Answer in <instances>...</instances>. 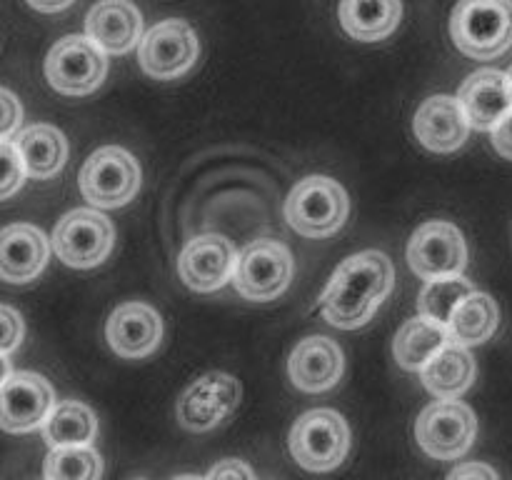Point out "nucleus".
<instances>
[{"mask_svg":"<svg viewBox=\"0 0 512 480\" xmlns=\"http://www.w3.org/2000/svg\"><path fill=\"white\" fill-rule=\"evenodd\" d=\"M450 33L468 58H498L512 45V0H460Z\"/></svg>","mask_w":512,"mask_h":480,"instance_id":"obj_2","label":"nucleus"},{"mask_svg":"<svg viewBox=\"0 0 512 480\" xmlns=\"http://www.w3.org/2000/svg\"><path fill=\"white\" fill-rule=\"evenodd\" d=\"M3 168H5L3 198H10V195L20 188V183H23V175L28 173V170H25L23 155H20L18 145H15L10 138L3 140Z\"/></svg>","mask_w":512,"mask_h":480,"instance_id":"obj_29","label":"nucleus"},{"mask_svg":"<svg viewBox=\"0 0 512 480\" xmlns=\"http://www.w3.org/2000/svg\"><path fill=\"white\" fill-rule=\"evenodd\" d=\"M348 445L350 433L343 415L328 408L308 410L290 430V453L303 468L315 473L338 468L348 455Z\"/></svg>","mask_w":512,"mask_h":480,"instance_id":"obj_5","label":"nucleus"},{"mask_svg":"<svg viewBox=\"0 0 512 480\" xmlns=\"http://www.w3.org/2000/svg\"><path fill=\"white\" fill-rule=\"evenodd\" d=\"M293 278V255L280 240L260 238L253 240L243 253L238 255L233 283L243 298L275 300L285 293Z\"/></svg>","mask_w":512,"mask_h":480,"instance_id":"obj_6","label":"nucleus"},{"mask_svg":"<svg viewBox=\"0 0 512 480\" xmlns=\"http://www.w3.org/2000/svg\"><path fill=\"white\" fill-rule=\"evenodd\" d=\"M508 75H510V85H512V68H510V73H508Z\"/></svg>","mask_w":512,"mask_h":480,"instance_id":"obj_36","label":"nucleus"},{"mask_svg":"<svg viewBox=\"0 0 512 480\" xmlns=\"http://www.w3.org/2000/svg\"><path fill=\"white\" fill-rule=\"evenodd\" d=\"M408 260L415 275L423 280L463 275L468 263V248L458 225L448 220H430L420 225L408 245Z\"/></svg>","mask_w":512,"mask_h":480,"instance_id":"obj_10","label":"nucleus"},{"mask_svg":"<svg viewBox=\"0 0 512 480\" xmlns=\"http://www.w3.org/2000/svg\"><path fill=\"white\" fill-rule=\"evenodd\" d=\"M108 343L120 358H145L163 340V320L145 303H123L108 318Z\"/></svg>","mask_w":512,"mask_h":480,"instance_id":"obj_15","label":"nucleus"},{"mask_svg":"<svg viewBox=\"0 0 512 480\" xmlns=\"http://www.w3.org/2000/svg\"><path fill=\"white\" fill-rule=\"evenodd\" d=\"M140 165L128 150L105 145L85 160L80 170V193L95 208H120L140 190Z\"/></svg>","mask_w":512,"mask_h":480,"instance_id":"obj_4","label":"nucleus"},{"mask_svg":"<svg viewBox=\"0 0 512 480\" xmlns=\"http://www.w3.org/2000/svg\"><path fill=\"white\" fill-rule=\"evenodd\" d=\"M450 330L445 323L420 313L410 318L395 335V358L405 370H423L435 353L450 343Z\"/></svg>","mask_w":512,"mask_h":480,"instance_id":"obj_23","label":"nucleus"},{"mask_svg":"<svg viewBox=\"0 0 512 480\" xmlns=\"http://www.w3.org/2000/svg\"><path fill=\"white\" fill-rule=\"evenodd\" d=\"M425 388L443 400H455L470 388L475 378V360L468 353V345L450 340L440 353H435L420 370Z\"/></svg>","mask_w":512,"mask_h":480,"instance_id":"obj_21","label":"nucleus"},{"mask_svg":"<svg viewBox=\"0 0 512 480\" xmlns=\"http://www.w3.org/2000/svg\"><path fill=\"white\" fill-rule=\"evenodd\" d=\"M20 155H23L25 170L30 178H53L65 163L68 155V145H65V135L60 133L55 125H30L23 133L15 138Z\"/></svg>","mask_w":512,"mask_h":480,"instance_id":"obj_24","label":"nucleus"},{"mask_svg":"<svg viewBox=\"0 0 512 480\" xmlns=\"http://www.w3.org/2000/svg\"><path fill=\"white\" fill-rule=\"evenodd\" d=\"M403 18L400 0H340V23L363 43L383 40L398 28Z\"/></svg>","mask_w":512,"mask_h":480,"instance_id":"obj_22","label":"nucleus"},{"mask_svg":"<svg viewBox=\"0 0 512 480\" xmlns=\"http://www.w3.org/2000/svg\"><path fill=\"white\" fill-rule=\"evenodd\" d=\"M208 478H213V480L215 478H220V480H225V478H253V470H250L245 463H240V460L228 458V460H223L220 465H215V468L208 473Z\"/></svg>","mask_w":512,"mask_h":480,"instance_id":"obj_33","label":"nucleus"},{"mask_svg":"<svg viewBox=\"0 0 512 480\" xmlns=\"http://www.w3.org/2000/svg\"><path fill=\"white\" fill-rule=\"evenodd\" d=\"M113 223L98 210H70L53 230V248L70 268H93L113 248Z\"/></svg>","mask_w":512,"mask_h":480,"instance_id":"obj_9","label":"nucleus"},{"mask_svg":"<svg viewBox=\"0 0 512 480\" xmlns=\"http://www.w3.org/2000/svg\"><path fill=\"white\" fill-rule=\"evenodd\" d=\"M450 478H498L493 468L488 465H480V463H468V465H460V468L450 470Z\"/></svg>","mask_w":512,"mask_h":480,"instance_id":"obj_34","label":"nucleus"},{"mask_svg":"<svg viewBox=\"0 0 512 480\" xmlns=\"http://www.w3.org/2000/svg\"><path fill=\"white\" fill-rule=\"evenodd\" d=\"M493 145L503 158L512 160V110L505 115V120L493 128Z\"/></svg>","mask_w":512,"mask_h":480,"instance_id":"obj_32","label":"nucleus"},{"mask_svg":"<svg viewBox=\"0 0 512 480\" xmlns=\"http://www.w3.org/2000/svg\"><path fill=\"white\" fill-rule=\"evenodd\" d=\"M238 265V250L225 235H198L183 248L178 260V273L185 285L198 293H213L233 280Z\"/></svg>","mask_w":512,"mask_h":480,"instance_id":"obj_13","label":"nucleus"},{"mask_svg":"<svg viewBox=\"0 0 512 480\" xmlns=\"http://www.w3.org/2000/svg\"><path fill=\"white\" fill-rule=\"evenodd\" d=\"M85 30L103 53H128L143 40V15L130 0H100L88 13Z\"/></svg>","mask_w":512,"mask_h":480,"instance_id":"obj_18","label":"nucleus"},{"mask_svg":"<svg viewBox=\"0 0 512 480\" xmlns=\"http://www.w3.org/2000/svg\"><path fill=\"white\" fill-rule=\"evenodd\" d=\"M500 310L495 300L485 293H470L463 303L455 308L450 318L448 330L450 338L460 345H478L490 340V335L498 330Z\"/></svg>","mask_w":512,"mask_h":480,"instance_id":"obj_25","label":"nucleus"},{"mask_svg":"<svg viewBox=\"0 0 512 480\" xmlns=\"http://www.w3.org/2000/svg\"><path fill=\"white\" fill-rule=\"evenodd\" d=\"M393 283L395 270L385 253L365 250V253L350 255L338 265L320 298L325 320L343 330L360 328L388 298Z\"/></svg>","mask_w":512,"mask_h":480,"instance_id":"obj_1","label":"nucleus"},{"mask_svg":"<svg viewBox=\"0 0 512 480\" xmlns=\"http://www.w3.org/2000/svg\"><path fill=\"white\" fill-rule=\"evenodd\" d=\"M0 248H3L0 275L8 283H28L38 278L40 270L48 263V238L43 230L30 223L8 225L0 238Z\"/></svg>","mask_w":512,"mask_h":480,"instance_id":"obj_20","label":"nucleus"},{"mask_svg":"<svg viewBox=\"0 0 512 480\" xmlns=\"http://www.w3.org/2000/svg\"><path fill=\"white\" fill-rule=\"evenodd\" d=\"M478 423L473 410L458 400L430 403L415 423L420 448L438 460H455L465 455L473 445Z\"/></svg>","mask_w":512,"mask_h":480,"instance_id":"obj_8","label":"nucleus"},{"mask_svg":"<svg viewBox=\"0 0 512 480\" xmlns=\"http://www.w3.org/2000/svg\"><path fill=\"white\" fill-rule=\"evenodd\" d=\"M458 98L473 128L493 130L512 110L510 75L493 68L478 70L465 80Z\"/></svg>","mask_w":512,"mask_h":480,"instance_id":"obj_19","label":"nucleus"},{"mask_svg":"<svg viewBox=\"0 0 512 480\" xmlns=\"http://www.w3.org/2000/svg\"><path fill=\"white\" fill-rule=\"evenodd\" d=\"M343 368V350L325 335L300 340L288 360L290 380L295 383V388L305 390V393H323V390L333 388L343 375Z\"/></svg>","mask_w":512,"mask_h":480,"instance_id":"obj_16","label":"nucleus"},{"mask_svg":"<svg viewBox=\"0 0 512 480\" xmlns=\"http://www.w3.org/2000/svg\"><path fill=\"white\" fill-rule=\"evenodd\" d=\"M470 120L460 98L433 95L415 113V135L435 153H453L468 140Z\"/></svg>","mask_w":512,"mask_h":480,"instance_id":"obj_17","label":"nucleus"},{"mask_svg":"<svg viewBox=\"0 0 512 480\" xmlns=\"http://www.w3.org/2000/svg\"><path fill=\"white\" fill-rule=\"evenodd\" d=\"M98 433V420L88 405L78 400H63L45 420V440L53 448L60 445H90Z\"/></svg>","mask_w":512,"mask_h":480,"instance_id":"obj_26","label":"nucleus"},{"mask_svg":"<svg viewBox=\"0 0 512 480\" xmlns=\"http://www.w3.org/2000/svg\"><path fill=\"white\" fill-rule=\"evenodd\" d=\"M43 475L48 480H93L103 475V463L90 445H60L50 450Z\"/></svg>","mask_w":512,"mask_h":480,"instance_id":"obj_28","label":"nucleus"},{"mask_svg":"<svg viewBox=\"0 0 512 480\" xmlns=\"http://www.w3.org/2000/svg\"><path fill=\"white\" fill-rule=\"evenodd\" d=\"M200 53L198 38L185 20L168 18L150 28L140 40V68L158 80H173L188 73Z\"/></svg>","mask_w":512,"mask_h":480,"instance_id":"obj_11","label":"nucleus"},{"mask_svg":"<svg viewBox=\"0 0 512 480\" xmlns=\"http://www.w3.org/2000/svg\"><path fill=\"white\" fill-rule=\"evenodd\" d=\"M108 60L90 38L68 35L50 48L45 58V78L58 93L88 95L103 83Z\"/></svg>","mask_w":512,"mask_h":480,"instance_id":"obj_7","label":"nucleus"},{"mask_svg":"<svg viewBox=\"0 0 512 480\" xmlns=\"http://www.w3.org/2000/svg\"><path fill=\"white\" fill-rule=\"evenodd\" d=\"M53 408V388L43 375L20 370L3 378V428L8 433H28L45 425Z\"/></svg>","mask_w":512,"mask_h":480,"instance_id":"obj_14","label":"nucleus"},{"mask_svg":"<svg viewBox=\"0 0 512 480\" xmlns=\"http://www.w3.org/2000/svg\"><path fill=\"white\" fill-rule=\"evenodd\" d=\"M0 313H3V355H10V350L23 340V318L10 305H3Z\"/></svg>","mask_w":512,"mask_h":480,"instance_id":"obj_30","label":"nucleus"},{"mask_svg":"<svg viewBox=\"0 0 512 480\" xmlns=\"http://www.w3.org/2000/svg\"><path fill=\"white\" fill-rule=\"evenodd\" d=\"M470 293H475V288L470 280L463 278V275L428 280V285H425L423 293H420L418 308L420 313L428 315V318L448 325L450 318H453L455 308H458Z\"/></svg>","mask_w":512,"mask_h":480,"instance_id":"obj_27","label":"nucleus"},{"mask_svg":"<svg viewBox=\"0 0 512 480\" xmlns=\"http://www.w3.org/2000/svg\"><path fill=\"white\" fill-rule=\"evenodd\" d=\"M285 218L290 228L305 238H328L338 233L348 218V193L338 180L310 175L290 190Z\"/></svg>","mask_w":512,"mask_h":480,"instance_id":"obj_3","label":"nucleus"},{"mask_svg":"<svg viewBox=\"0 0 512 480\" xmlns=\"http://www.w3.org/2000/svg\"><path fill=\"white\" fill-rule=\"evenodd\" d=\"M240 403V383L228 373H205L185 388L178 400V420L193 433L225 423Z\"/></svg>","mask_w":512,"mask_h":480,"instance_id":"obj_12","label":"nucleus"},{"mask_svg":"<svg viewBox=\"0 0 512 480\" xmlns=\"http://www.w3.org/2000/svg\"><path fill=\"white\" fill-rule=\"evenodd\" d=\"M20 118H23L20 103L15 100V95L10 93V90H3V140L13 135V130L18 128Z\"/></svg>","mask_w":512,"mask_h":480,"instance_id":"obj_31","label":"nucleus"},{"mask_svg":"<svg viewBox=\"0 0 512 480\" xmlns=\"http://www.w3.org/2000/svg\"><path fill=\"white\" fill-rule=\"evenodd\" d=\"M73 0H28L30 8L40 10V13H58V10L68 8Z\"/></svg>","mask_w":512,"mask_h":480,"instance_id":"obj_35","label":"nucleus"}]
</instances>
